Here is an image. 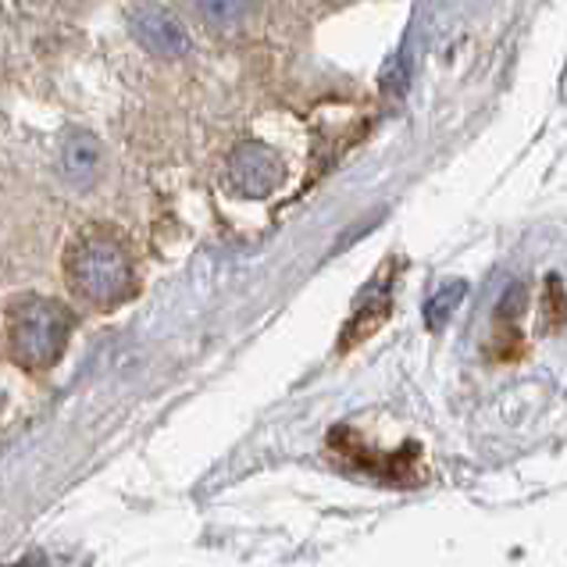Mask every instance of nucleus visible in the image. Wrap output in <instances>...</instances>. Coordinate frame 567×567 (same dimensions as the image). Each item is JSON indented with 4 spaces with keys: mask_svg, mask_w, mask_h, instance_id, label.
<instances>
[{
    "mask_svg": "<svg viewBox=\"0 0 567 567\" xmlns=\"http://www.w3.org/2000/svg\"><path fill=\"white\" fill-rule=\"evenodd\" d=\"M543 321L546 329H560L567 321V297H564V286L554 275V279L546 282V300H543Z\"/></svg>",
    "mask_w": 567,
    "mask_h": 567,
    "instance_id": "10",
    "label": "nucleus"
},
{
    "mask_svg": "<svg viewBox=\"0 0 567 567\" xmlns=\"http://www.w3.org/2000/svg\"><path fill=\"white\" fill-rule=\"evenodd\" d=\"M329 446L343 457L347 464L361 467L364 475L379 478V482H393V485H403V489H414V485L425 478L421 475V450L411 443L403 446L400 453H379V450H368L353 429L339 425L332 435H329Z\"/></svg>",
    "mask_w": 567,
    "mask_h": 567,
    "instance_id": "3",
    "label": "nucleus"
},
{
    "mask_svg": "<svg viewBox=\"0 0 567 567\" xmlns=\"http://www.w3.org/2000/svg\"><path fill=\"white\" fill-rule=\"evenodd\" d=\"M61 168L69 175V183L75 186H90L101 172V143H96L90 133H72L64 140L61 151Z\"/></svg>",
    "mask_w": 567,
    "mask_h": 567,
    "instance_id": "7",
    "label": "nucleus"
},
{
    "mask_svg": "<svg viewBox=\"0 0 567 567\" xmlns=\"http://www.w3.org/2000/svg\"><path fill=\"white\" fill-rule=\"evenodd\" d=\"M282 157L261 140L239 143L229 157V186L243 193V197H268V193L282 186Z\"/></svg>",
    "mask_w": 567,
    "mask_h": 567,
    "instance_id": "4",
    "label": "nucleus"
},
{
    "mask_svg": "<svg viewBox=\"0 0 567 567\" xmlns=\"http://www.w3.org/2000/svg\"><path fill=\"white\" fill-rule=\"evenodd\" d=\"M464 293H467V286L464 282H450V286H443L440 293H435L429 303H425V326L432 329V332H440L446 321H450V315L457 311V303L464 300Z\"/></svg>",
    "mask_w": 567,
    "mask_h": 567,
    "instance_id": "9",
    "label": "nucleus"
},
{
    "mask_svg": "<svg viewBox=\"0 0 567 567\" xmlns=\"http://www.w3.org/2000/svg\"><path fill=\"white\" fill-rule=\"evenodd\" d=\"M8 353L25 371H43L58 364L72 332V311L51 297H19L8 307Z\"/></svg>",
    "mask_w": 567,
    "mask_h": 567,
    "instance_id": "2",
    "label": "nucleus"
},
{
    "mask_svg": "<svg viewBox=\"0 0 567 567\" xmlns=\"http://www.w3.org/2000/svg\"><path fill=\"white\" fill-rule=\"evenodd\" d=\"M389 311H393V275L379 271V279L358 297V307H353L347 329H343V336H339V350L347 353L353 347H361L364 339L375 336L385 326Z\"/></svg>",
    "mask_w": 567,
    "mask_h": 567,
    "instance_id": "6",
    "label": "nucleus"
},
{
    "mask_svg": "<svg viewBox=\"0 0 567 567\" xmlns=\"http://www.w3.org/2000/svg\"><path fill=\"white\" fill-rule=\"evenodd\" d=\"M257 11H261V0H197L200 22L218 32H233L239 25H247Z\"/></svg>",
    "mask_w": 567,
    "mask_h": 567,
    "instance_id": "8",
    "label": "nucleus"
},
{
    "mask_svg": "<svg viewBox=\"0 0 567 567\" xmlns=\"http://www.w3.org/2000/svg\"><path fill=\"white\" fill-rule=\"evenodd\" d=\"M133 37L140 40L143 51H151L157 58H183L189 51V37L179 25V19H172V11H165L154 0H140L128 14Z\"/></svg>",
    "mask_w": 567,
    "mask_h": 567,
    "instance_id": "5",
    "label": "nucleus"
},
{
    "mask_svg": "<svg viewBox=\"0 0 567 567\" xmlns=\"http://www.w3.org/2000/svg\"><path fill=\"white\" fill-rule=\"evenodd\" d=\"M64 275L79 300L104 307V311L125 303L136 289L133 257L107 229H86L72 239L69 254H64Z\"/></svg>",
    "mask_w": 567,
    "mask_h": 567,
    "instance_id": "1",
    "label": "nucleus"
}]
</instances>
